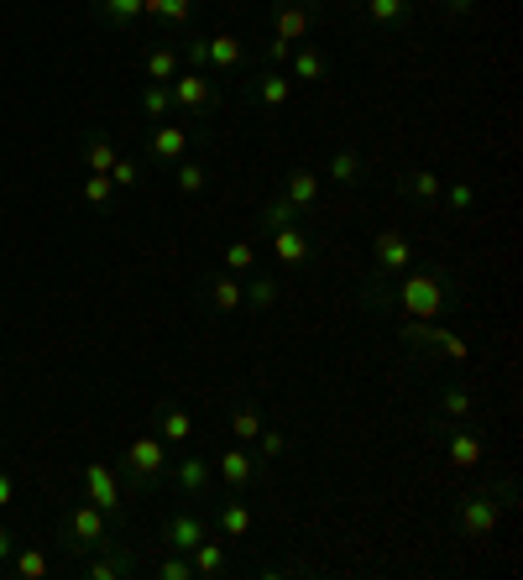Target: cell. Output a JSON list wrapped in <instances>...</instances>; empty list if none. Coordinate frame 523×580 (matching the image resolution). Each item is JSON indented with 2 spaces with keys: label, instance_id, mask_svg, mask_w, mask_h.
Returning a JSON list of instances; mask_svg holds the SVG:
<instances>
[{
  "label": "cell",
  "instance_id": "45",
  "mask_svg": "<svg viewBox=\"0 0 523 580\" xmlns=\"http://www.w3.org/2000/svg\"><path fill=\"white\" fill-rule=\"evenodd\" d=\"M288 42H278V37H262V48H257V58L267 63V68H288Z\"/></svg>",
  "mask_w": 523,
  "mask_h": 580
},
{
  "label": "cell",
  "instance_id": "26",
  "mask_svg": "<svg viewBox=\"0 0 523 580\" xmlns=\"http://www.w3.org/2000/svg\"><path fill=\"white\" fill-rule=\"evenodd\" d=\"M246 63H252V48H246L236 32H215L210 37V68H220V74H241Z\"/></svg>",
  "mask_w": 523,
  "mask_h": 580
},
{
  "label": "cell",
  "instance_id": "49",
  "mask_svg": "<svg viewBox=\"0 0 523 580\" xmlns=\"http://www.w3.org/2000/svg\"><path fill=\"white\" fill-rule=\"evenodd\" d=\"M11 554H16V533L0 528V560H11Z\"/></svg>",
  "mask_w": 523,
  "mask_h": 580
},
{
  "label": "cell",
  "instance_id": "19",
  "mask_svg": "<svg viewBox=\"0 0 523 580\" xmlns=\"http://www.w3.org/2000/svg\"><path fill=\"white\" fill-rule=\"evenodd\" d=\"M440 434H445V455H450V466H461V471H471L476 460L487 455V439L476 434V429H466V424H440Z\"/></svg>",
  "mask_w": 523,
  "mask_h": 580
},
{
  "label": "cell",
  "instance_id": "32",
  "mask_svg": "<svg viewBox=\"0 0 523 580\" xmlns=\"http://www.w3.org/2000/svg\"><path fill=\"white\" fill-rule=\"evenodd\" d=\"M299 220H304V215L293 210L283 194H272V199L257 204V230H262V236H272V230H283V225H299Z\"/></svg>",
  "mask_w": 523,
  "mask_h": 580
},
{
  "label": "cell",
  "instance_id": "50",
  "mask_svg": "<svg viewBox=\"0 0 523 580\" xmlns=\"http://www.w3.org/2000/svg\"><path fill=\"white\" fill-rule=\"evenodd\" d=\"M6 575H11V570H6V560H0V580H6Z\"/></svg>",
  "mask_w": 523,
  "mask_h": 580
},
{
  "label": "cell",
  "instance_id": "9",
  "mask_svg": "<svg viewBox=\"0 0 523 580\" xmlns=\"http://www.w3.org/2000/svg\"><path fill=\"white\" fill-rule=\"evenodd\" d=\"M210 539V523H204L199 502H173V513L157 528V544L173 549V554H194V544Z\"/></svg>",
  "mask_w": 523,
  "mask_h": 580
},
{
  "label": "cell",
  "instance_id": "17",
  "mask_svg": "<svg viewBox=\"0 0 523 580\" xmlns=\"http://www.w3.org/2000/svg\"><path fill=\"white\" fill-rule=\"evenodd\" d=\"M194 580H225L236 570V560H231V539H220V533H210L204 544H194Z\"/></svg>",
  "mask_w": 523,
  "mask_h": 580
},
{
  "label": "cell",
  "instance_id": "2",
  "mask_svg": "<svg viewBox=\"0 0 523 580\" xmlns=\"http://www.w3.org/2000/svg\"><path fill=\"white\" fill-rule=\"evenodd\" d=\"M518 502V486L503 476L497 486H476V492H466L456 502V528H461V539H492V528L503 523V513Z\"/></svg>",
  "mask_w": 523,
  "mask_h": 580
},
{
  "label": "cell",
  "instance_id": "18",
  "mask_svg": "<svg viewBox=\"0 0 523 580\" xmlns=\"http://www.w3.org/2000/svg\"><path fill=\"white\" fill-rule=\"evenodd\" d=\"M199 298H204V304H210L215 314H241V309H246V293H241V277H236V272L199 277Z\"/></svg>",
  "mask_w": 523,
  "mask_h": 580
},
{
  "label": "cell",
  "instance_id": "21",
  "mask_svg": "<svg viewBox=\"0 0 523 580\" xmlns=\"http://www.w3.org/2000/svg\"><path fill=\"white\" fill-rule=\"evenodd\" d=\"M246 95H252L257 105H267V110H283L293 100V79L283 74V68H262V74L246 79Z\"/></svg>",
  "mask_w": 523,
  "mask_h": 580
},
{
  "label": "cell",
  "instance_id": "8",
  "mask_svg": "<svg viewBox=\"0 0 523 580\" xmlns=\"http://www.w3.org/2000/svg\"><path fill=\"white\" fill-rule=\"evenodd\" d=\"M79 497L95 502L105 518H121L126 513V492H121V471L105 466V460H84L79 471Z\"/></svg>",
  "mask_w": 523,
  "mask_h": 580
},
{
  "label": "cell",
  "instance_id": "13",
  "mask_svg": "<svg viewBox=\"0 0 523 580\" xmlns=\"http://www.w3.org/2000/svg\"><path fill=\"white\" fill-rule=\"evenodd\" d=\"M414 257H419V251H414V241H408V230H377V236H372V272L377 277H398V272H408V267H414Z\"/></svg>",
  "mask_w": 523,
  "mask_h": 580
},
{
  "label": "cell",
  "instance_id": "40",
  "mask_svg": "<svg viewBox=\"0 0 523 580\" xmlns=\"http://www.w3.org/2000/svg\"><path fill=\"white\" fill-rule=\"evenodd\" d=\"M220 262H225V272H236V277H246V272H252V267H257V246H252V241H231V246H225V251H220Z\"/></svg>",
  "mask_w": 523,
  "mask_h": 580
},
{
  "label": "cell",
  "instance_id": "35",
  "mask_svg": "<svg viewBox=\"0 0 523 580\" xmlns=\"http://www.w3.org/2000/svg\"><path fill=\"white\" fill-rule=\"evenodd\" d=\"M142 68H147V84H173V74H178V53L157 42V48L142 53Z\"/></svg>",
  "mask_w": 523,
  "mask_h": 580
},
{
  "label": "cell",
  "instance_id": "30",
  "mask_svg": "<svg viewBox=\"0 0 523 580\" xmlns=\"http://www.w3.org/2000/svg\"><path fill=\"white\" fill-rule=\"evenodd\" d=\"M210 178H215V168L204 157H178L173 162V183H178V194H189V199L210 189Z\"/></svg>",
  "mask_w": 523,
  "mask_h": 580
},
{
  "label": "cell",
  "instance_id": "41",
  "mask_svg": "<svg viewBox=\"0 0 523 580\" xmlns=\"http://www.w3.org/2000/svg\"><path fill=\"white\" fill-rule=\"evenodd\" d=\"M283 455H288V434L262 424V434H257V460H262V466H278Z\"/></svg>",
  "mask_w": 523,
  "mask_h": 580
},
{
  "label": "cell",
  "instance_id": "7",
  "mask_svg": "<svg viewBox=\"0 0 523 580\" xmlns=\"http://www.w3.org/2000/svg\"><path fill=\"white\" fill-rule=\"evenodd\" d=\"M194 142H210V126L204 121H157L147 131V162H157V168H173L178 157H189Z\"/></svg>",
  "mask_w": 523,
  "mask_h": 580
},
{
  "label": "cell",
  "instance_id": "28",
  "mask_svg": "<svg viewBox=\"0 0 523 580\" xmlns=\"http://www.w3.org/2000/svg\"><path fill=\"white\" fill-rule=\"evenodd\" d=\"M152 419H157V434H163V445H189V439H194V419H189L184 408L157 403V408H152Z\"/></svg>",
  "mask_w": 523,
  "mask_h": 580
},
{
  "label": "cell",
  "instance_id": "25",
  "mask_svg": "<svg viewBox=\"0 0 523 580\" xmlns=\"http://www.w3.org/2000/svg\"><path fill=\"white\" fill-rule=\"evenodd\" d=\"M471 413H476V398H471V387L450 382V387H440V392H435V429H440V424H466Z\"/></svg>",
  "mask_w": 523,
  "mask_h": 580
},
{
  "label": "cell",
  "instance_id": "16",
  "mask_svg": "<svg viewBox=\"0 0 523 580\" xmlns=\"http://www.w3.org/2000/svg\"><path fill=\"white\" fill-rule=\"evenodd\" d=\"M330 74H335V63H330L325 48H314V42H299V48L288 53V79L293 84H330Z\"/></svg>",
  "mask_w": 523,
  "mask_h": 580
},
{
  "label": "cell",
  "instance_id": "43",
  "mask_svg": "<svg viewBox=\"0 0 523 580\" xmlns=\"http://www.w3.org/2000/svg\"><path fill=\"white\" fill-rule=\"evenodd\" d=\"M440 21H471L476 11H482V0H435Z\"/></svg>",
  "mask_w": 523,
  "mask_h": 580
},
{
  "label": "cell",
  "instance_id": "33",
  "mask_svg": "<svg viewBox=\"0 0 523 580\" xmlns=\"http://www.w3.org/2000/svg\"><path fill=\"white\" fill-rule=\"evenodd\" d=\"M262 424L267 419H262V408L252 398H236L231 403V434H236V445H252V439L262 434Z\"/></svg>",
  "mask_w": 523,
  "mask_h": 580
},
{
  "label": "cell",
  "instance_id": "12",
  "mask_svg": "<svg viewBox=\"0 0 523 580\" xmlns=\"http://www.w3.org/2000/svg\"><path fill=\"white\" fill-rule=\"evenodd\" d=\"M215 481H225L231 492H246V486H267V466L257 460V450L231 445L215 455Z\"/></svg>",
  "mask_w": 523,
  "mask_h": 580
},
{
  "label": "cell",
  "instance_id": "37",
  "mask_svg": "<svg viewBox=\"0 0 523 580\" xmlns=\"http://www.w3.org/2000/svg\"><path fill=\"white\" fill-rule=\"evenodd\" d=\"M142 115L157 126V121H173V95H168V84H142Z\"/></svg>",
  "mask_w": 523,
  "mask_h": 580
},
{
  "label": "cell",
  "instance_id": "38",
  "mask_svg": "<svg viewBox=\"0 0 523 580\" xmlns=\"http://www.w3.org/2000/svg\"><path fill=\"white\" fill-rule=\"evenodd\" d=\"M6 570H11V575H27V580H42V575H48V554H42L37 544H32V549L16 544V554H11Z\"/></svg>",
  "mask_w": 523,
  "mask_h": 580
},
{
  "label": "cell",
  "instance_id": "6",
  "mask_svg": "<svg viewBox=\"0 0 523 580\" xmlns=\"http://www.w3.org/2000/svg\"><path fill=\"white\" fill-rule=\"evenodd\" d=\"M168 95H173V121H204V115H215L220 100H225V89L204 74V68H189V74H173L168 84Z\"/></svg>",
  "mask_w": 523,
  "mask_h": 580
},
{
  "label": "cell",
  "instance_id": "39",
  "mask_svg": "<svg viewBox=\"0 0 523 580\" xmlns=\"http://www.w3.org/2000/svg\"><path fill=\"white\" fill-rule=\"evenodd\" d=\"M79 194H84V204H95V210H110V204H116V183H110V173H89Z\"/></svg>",
  "mask_w": 523,
  "mask_h": 580
},
{
  "label": "cell",
  "instance_id": "47",
  "mask_svg": "<svg viewBox=\"0 0 523 580\" xmlns=\"http://www.w3.org/2000/svg\"><path fill=\"white\" fill-rule=\"evenodd\" d=\"M440 204H450V210H471V204H476L471 183H450V189L440 194Z\"/></svg>",
  "mask_w": 523,
  "mask_h": 580
},
{
  "label": "cell",
  "instance_id": "22",
  "mask_svg": "<svg viewBox=\"0 0 523 580\" xmlns=\"http://www.w3.org/2000/svg\"><path fill=\"white\" fill-rule=\"evenodd\" d=\"M408 16H414V0H367L361 6V27H377V32H403Z\"/></svg>",
  "mask_w": 523,
  "mask_h": 580
},
{
  "label": "cell",
  "instance_id": "1",
  "mask_svg": "<svg viewBox=\"0 0 523 580\" xmlns=\"http://www.w3.org/2000/svg\"><path fill=\"white\" fill-rule=\"evenodd\" d=\"M388 304L403 309L408 319H440L450 309H461L466 293H461V283L445 267H419V272L408 267V272H398V283L388 288Z\"/></svg>",
  "mask_w": 523,
  "mask_h": 580
},
{
  "label": "cell",
  "instance_id": "48",
  "mask_svg": "<svg viewBox=\"0 0 523 580\" xmlns=\"http://www.w3.org/2000/svg\"><path fill=\"white\" fill-rule=\"evenodd\" d=\"M11 502H16V476H11L6 466H0V513H6Z\"/></svg>",
  "mask_w": 523,
  "mask_h": 580
},
{
  "label": "cell",
  "instance_id": "14",
  "mask_svg": "<svg viewBox=\"0 0 523 580\" xmlns=\"http://www.w3.org/2000/svg\"><path fill=\"white\" fill-rule=\"evenodd\" d=\"M283 199L299 215H314V210H320V199H325V178L314 173V168H288L283 173Z\"/></svg>",
  "mask_w": 523,
  "mask_h": 580
},
{
  "label": "cell",
  "instance_id": "29",
  "mask_svg": "<svg viewBox=\"0 0 523 580\" xmlns=\"http://www.w3.org/2000/svg\"><path fill=\"white\" fill-rule=\"evenodd\" d=\"M398 194H403V199H414V204H440L445 183L429 173V168H408V173L398 178Z\"/></svg>",
  "mask_w": 523,
  "mask_h": 580
},
{
  "label": "cell",
  "instance_id": "51",
  "mask_svg": "<svg viewBox=\"0 0 523 580\" xmlns=\"http://www.w3.org/2000/svg\"><path fill=\"white\" fill-rule=\"evenodd\" d=\"M346 6H351V0H346Z\"/></svg>",
  "mask_w": 523,
  "mask_h": 580
},
{
  "label": "cell",
  "instance_id": "15",
  "mask_svg": "<svg viewBox=\"0 0 523 580\" xmlns=\"http://www.w3.org/2000/svg\"><path fill=\"white\" fill-rule=\"evenodd\" d=\"M267 241H272V257H278V267H309L314 262V236L304 230V220L272 230Z\"/></svg>",
  "mask_w": 523,
  "mask_h": 580
},
{
  "label": "cell",
  "instance_id": "20",
  "mask_svg": "<svg viewBox=\"0 0 523 580\" xmlns=\"http://www.w3.org/2000/svg\"><path fill=\"white\" fill-rule=\"evenodd\" d=\"M79 575H84V580H126V575H136V560H131V554H126L116 539H110L105 549L89 554Z\"/></svg>",
  "mask_w": 523,
  "mask_h": 580
},
{
  "label": "cell",
  "instance_id": "5",
  "mask_svg": "<svg viewBox=\"0 0 523 580\" xmlns=\"http://www.w3.org/2000/svg\"><path fill=\"white\" fill-rule=\"evenodd\" d=\"M58 539H63L68 554H95V549L110 544V518L100 513L95 502H84V497H79V502L58 518Z\"/></svg>",
  "mask_w": 523,
  "mask_h": 580
},
{
  "label": "cell",
  "instance_id": "46",
  "mask_svg": "<svg viewBox=\"0 0 523 580\" xmlns=\"http://www.w3.org/2000/svg\"><path fill=\"white\" fill-rule=\"evenodd\" d=\"M184 58H189L194 68H210V37L189 32V37H184Z\"/></svg>",
  "mask_w": 523,
  "mask_h": 580
},
{
  "label": "cell",
  "instance_id": "44",
  "mask_svg": "<svg viewBox=\"0 0 523 580\" xmlns=\"http://www.w3.org/2000/svg\"><path fill=\"white\" fill-rule=\"evenodd\" d=\"M110 183H116V189H136V183H142V162L116 157V168H110Z\"/></svg>",
  "mask_w": 523,
  "mask_h": 580
},
{
  "label": "cell",
  "instance_id": "42",
  "mask_svg": "<svg viewBox=\"0 0 523 580\" xmlns=\"http://www.w3.org/2000/svg\"><path fill=\"white\" fill-rule=\"evenodd\" d=\"M157 575H163V580H194V560H189V554H163V565H157Z\"/></svg>",
  "mask_w": 523,
  "mask_h": 580
},
{
  "label": "cell",
  "instance_id": "27",
  "mask_svg": "<svg viewBox=\"0 0 523 580\" xmlns=\"http://www.w3.org/2000/svg\"><path fill=\"white\" fill-rule=\"evenodd\" d=\"M116 142H110L105 131H84V142H79V168H89V173H110L116 168Z\"/></svg>",
  "mask_w": 523,
  "mask_h": 580
},
{
  "label": "cell",
  "instance_id": "36",
  "mask_svg": "<svg viewBox=\"0 0 523 580\" xmlns=\"http://www.w3.org/2000/svg\"><path fill=\"white\" fill-rule=\"evenodd\" d=\"M241 293H246V309H272L283 298L278 277H241Z\"/></svg>",
  "mask_w": 523,
  "mask_h": 580
},
{
  "label": "cell",
  "instance_id": "4",
  "mask_svg": "<svg viewBox=\"0 0 523 580\" xmlns=\"http://www.w3.org/2000/svg\"><path fill=\"white\" fill-rule=\"evenodd\" d=\"M398 340L408 345L414 356H440V361H471V345L450 330V324H435V319H403Z\"/></svg>",
  "mask_w": 523,
  "mask_h": 580
},
{
  "label": "cell",
  "instance_id": "24",
  "mask_svg": "<svg viewBox=\"0 0 523 580\" xmlns=\"http://www.w3.org/2000/svg\"><path fill=\"white\" fill-rule=\"evenodd\" d=\"M215 528H220V539H231V544H241L246 533H252V507L241 502V492L215 502Z\"/></svg>",
  "mask_w": 523,
  "mask_h": 580
},
{
  "label": "cell",
  "instance_id": "11",
  "mask_svg": "<svg viewBox=\"0 0 523 580\" xmlns=\"http://www.w3.org/2000/svg\"><path fill=\"white\" fill-rule=\"evenodd\" d=\"M168 486L178 492V502H204L215 492V460L204 455H184V460H168Z\"/></svg>",
  "mask_w": 523,
  "mask_h": 580
},
{
  "label": "cell",
  "instance_id": "23",
  "mask_svg": "<svg viewBox=\"0 0 523 580\" xmlns=\"http://www.w3.org/2000/svg\"><path fill=\"white\" fill-rule=\"evenodd\" d=\"M325 178L340 183V189H356V183H367V152H361V147H335L330 162H325Z\"/></svg>",
  "mask_w": 523,
  "mask_h": 580
},
{
  "label": "cell",
  "instance_id": "34",
  "mask_svg": "<svg viewBox=\"0 0 523 580\" xmlns=\"http://www.w3.org/2000/svg\"><path fill=\"white\" fill-rule=\"evenodd\" d=\"M95 16L105 21V27H136L142 21V0H95Z\"/></svg>",
  "mask_w": 523,
  "mask_h": 580
},
{
  "label": "cell",
  "instance_id": "31",
  "mask_svg": "<svg viewBox=\"0 0 523 580\" xmlns=\"http://www.w3.org/2000/svg\"><path fill=\"white\" fill-rule=\"evenodd\" d=\"M142 16L157 21V27L184 32V27H189V16H194V0H142Z\"/></svg>",
  "mask_w": 523,
  "mask_h": 580
},
{
  "label": "cell",
  "instance_id": "10",
  "mask_svg": "<svg viewBox=\"0 0 523 580\" xmlns=\"http://www.w3.org/2000/svg\"><path fill=\"white\" fill-rule=\"evenodd\" d=\"M314 16H320V0H267V37L288 42V48H299V42L314 32Z\"/></svg>",
  "mask_w": 523,
  "mask_h": 580
},
{
  "label": "cell",
  "instance_id": "3",
  "mask_svg": "<svg viewBox=\"0 0 523 580\" xmlns=\"http://www.w3.org/2000/svg\"><path fill=\"white\" fill-rule=\"evenodd\" d=\"M116 471L131 481V492L136 497H147L157 481H163V471H168V445H163V434H136L131 445H126V455L116 460Z\"/></svg>",
  "mask_w": 523,
  "mask_h": 580
}]
</instances>
